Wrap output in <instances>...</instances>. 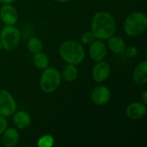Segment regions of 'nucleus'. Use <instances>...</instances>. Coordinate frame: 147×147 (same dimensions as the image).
Wrapping results in <instances>:
<instances>
[{"mask_svg":"<svg viewBox=\"0 0 147 147\" xmlns=\"http://www.w3.org/2000/svg\"><path fill=\"white\" fill-rule=\"evenodd\" d=\"M116 28V21L113 15L107 11H98L92 18L90 31L96 39L104 40L115 34Z\"/></svg>","mask_w":147,"mask_h":147,"instance_id":"obj_1","label":"nucleus"},{"mask_svg":"<svg viewBox=\"0 0 147 147\" xmlns=\"http://www.w3.org/2000/svg\"><path fill=\"white\" fill-rule=\"evenodd\" d=\"M59 53L64 61L74 65L81 64L85 57V51L83 44L74 40H68L61 43Z\"/></svg>","mask_w":147,"mask_h":147,"instance_id":"obj_2","label":"nucleus"},{"mask_svg":"<svg viewBox=\"0 0 147 147\" xmlns=\"http://www.w3.org/2000/svg\"><path fill=\"white\" fill-rule=\"evenodd\" d=\"M147 28V16L144 12L135 11L131 13L124 21L123 29L126 34L135 37L143 34Z\"/></svg>","mask_w":147,"mask_h":147,"instance_id":"obj_3","label":"nucleus"},{"mask_svg":"<svg viewBox=\"0 0 147 147\" xmlns=\"http://www.w3.org/2000/svg\"><path fill=\"white\" fill-rule=\"evenodd\" d=\"M61 79V75L58 69L47 66L40 75V88L44 93H53L59 87Z\"/></svg>","mask_w":147,"mask_h":147,"instance_id":"obj_4","label":"nucleus"},{"mask_svg":"<svg viewBox=\"0 0 147 147\" xmlns=\"http://www.w3.org/2000/svg\"><path fill=\"white\" fill-rule=\"evenodd\" d=\"M3 48L7 52L15 51L21 41V32L15 25H5L0 32Z\"/></svg>","mask_w":147,"mask_h":147,"instance_id":"obj_5","label":"nucleus"},{"mask_svg":"<svg viewBox=\"0 0 147 147\" xmlns=\"http://www.w3.org/2000/svg\"><path fill=\"white\" fill-rule=\"evenodd\" d=\"M16 102L11 93L4 89L0 90V115L9 117L16 111Z\"/></svg>","mask_w":147,"mask_h":147,"instance_id":"obj_6","label":"nucleus"},{"mask_svg":"<svg viewBox=\"0 0 147 147\" xmlns=\"http://www.w3.org/2000/svg\"><path fill=\"white\" fill-rule=\"evenodd\" d=\"M110 73V65L103 60L96 62L92 68V78L98 84L105 82L109 78Z\"/></svg>","mask_w":147,"mask_h":147,"instance_id":"obj_7","label":"nucleus"},{"mask_svg":"<svg viewBox=\"0 0 147 147\" xmlns=\"http://www.w3.org/2000/svg\"><path fill=\"white\" fill-rule=\"evenodd\" d=\"M111 97L110 90L105 85H98L95 87L91 92V100L97 106L106 105Z\"/></svg>","mask_w":147,"mask_h":147,"instance_id":"obj_8","label":"nucleus"},{"mask_svg":"<svg viewBox=\"0 0 147 147\" xmlns=\"http://www.w3.org/2000/svg\"><path fill=\"white\" fill-rule=\"evenodd\" d=\"M89 53L91 59L95 62L102 61L104 60L108 54V47L102 40H95L91 44H90Z\"/></svg>","mask_w":147,"mask_h":147,"instance_id":"obj_9","label":"nucleus"},{"mask_svg":"<svg viewBox=\"0 0 147 147\" xmlns=\"http://www.w3.org/2000/svg\"><path fill=\"white\" fill-rule=\"evenodd\" d=\"M0 18L5 25H15L18 21V12L11 3L3 4L0 8Z\"/></svg>","mask_w":147,"mask_h":147,"instance_id":"obj_10","label":"nucleus"},{"mask_svg":"<svg viewBox=\"0 0 147 147\" xmlns=\"http://www.w3.org/2000/svg\"><path fill=\"white\" fill-rule=\"evenodd\" d=\"M146 104L140 102L130 103L126 109V115L132 120H140L146 115Z\"/></svg>","mask_w":147,"mask_h":147,"instance_id":"obj_11","label":"nucleus"},{"mask_svg":"<svg viewBox=\"0 0 147 147\" xmlns=\"http://www.w3.org/2000/svg\"><path fill=\"white\" fill-rule=\"evenodd\" d=\"M1 136L2 143L6 147L16 146L20 140V134L16 127H7Z\"/></svg>","mask_w":147,"mask_h":147,"instance_id":"obj_12","label":"nucleus"},{"mask_svg":"<svg viewBox=\"0 0 147 147\" xmlns=\"http://www.w3.org/2000/svg\"><path fill=\"white\" fill-rule=\"evenodd\" d=\"M13 123L17 129H26L30 127L32 118L26 111H16L13 114Z\"/></svg>","mask_w":147,"mask_h":147,"instance_id":"obj_13","label":"nucleus"},{"mask_svg":"<svg viewBox=\"0 0 147 147\" xmlns=\"http://www.w3.org/2000/svg\"><path fill=\"white\" fill-rule=\"evenodd\" d=\"M133 80L139 85L146 84L147 82V61H140L135 67L133 73Z\"/></svg>","mask_w":147,"mask_h":147,"instance_id":"obj_14","label":"nucleus"},{"mask_svg":"<svg viewBox=\"0 0 147 147\" xmlns=\"http://www.w3.org/2000/svg\"><path fill=\"white\" fill-rule=\"evenodd\" d=\"M108 47L110 51L116 54L125 53V50L127 48L125 40L121 37L116 36L115 34L108 39Z\"/></svg>","mask_w":147,"mask_h":147,"instance_id":"obj_15","label":"nucleus"},{"mask_svg":"<svg viewBox=\"0 0 147 147\" xmlns=\"http://www.w3.org/2000/svg\"><path fill=\"white\" fill-rule=\"evenodd\" d=\"M60 75H61V78H63L65 81H66L68 83H71V82H74L78 78V71L76 65L67 64L62 69Z\"/></svg>","mask_w":147,"mask_h":147,"instance_id":"obj_16","label":"nucleus"},{"mask_svg":"<svg viewBox=\"0 0 147 147\" xmlns=\"http://www.w3.org/2000/svg\"><path fill=\"white\" fill-rule=\"evenodd\" d=\"M33 64L36 68L40 70L46 69L49 65V59H48L47 55L42 52L34 53V58H33Z\"/></svg>","mask_w":147,"mask_h":147,"instance_id":"obj_17","label":"nucleus"},{"mask_svg":"<svg viewBox=\"0 0 147 147\" xmlns=\"http://www.w3.org/2000/svg\"><path fill=\"white\" fill-rule=\"evenodd\" d=\"M28 49L32 53H36L39 52H41L43 49V43L42 40L37 37H32L28 41Z\"/></svg>","mask_w":147,"mask_h":147,"instance_id":"obj_18","label":"nucleus"},{"mask_svg":"<svg viewBox=\"0 0 147 147\" xmlns=\"http://www.w3.org/2000/svg\"><path fill=\"white\" fill-rule=\"evenodd\" d=\"M54 145V139L50 134H45L40 137L37 141V146L39 147H52Z\"/></svg>","mask_w":147,"mask_h":147,"instance_id":"obj_19","label":"nucleus"},{"mask_svg":"<svg viewBox=\"0 0 147 147\" xmlns=\"http://www.w3.org/2000/svg\"><path fill=\"white\" fill-rule=\"evenodd\" d=\"M95 40H96V37L91 31H85L81 35V41L84 45H90Z\"/></svg>","mask_w":147,"mask_h":147,"instance_id":"obj_20","label":"nucleus"},{"mask_svg":"<svg viewBox=\"0 0 147 147\" xmlns=\"http://www.w3.org/2000/svg\"><path fill=\"white\" fill-rule=\"evenodd\" d=\"M125 53H126V54H127V56L128 58L134 59V58H135V57L138 56V54H139V50H138V48H137L136 47H134V46H130V47H128L127 48H126Z\"/></svg>","mask_w":147,"mask_h":147,"instance_id":"obj_21","label":"nucleus"},{"mask_svg":"<svg viewBox=\"0 0 147 147\" xmlns=\"http://www.w3.org/2000/svg\"><path fill=\"white\" fill-rule=\"evenodd\" d=\"M8 127V121L5 119L4 116L0 115V136L2 135V134L4 132V130Z\"/></svg>","mask_w":147,"mask_h":147,"instance_id":"obj_22","label":"nucleus"},{"mask_svg":"<svg viewBox=\"0 0 147 147\" xmlns=\"http://www.w3.org/2000/svg\"><path fill=\"white\" fill-rule=\"evenodd\" d=\"M141 98H142V102L145 103V104H147V91L145 90L143 91L142 93V96H141Z\"/></svg>","mask_w":147,"mask_h":147,"instance_id":"obj_23","label":"nucleus"},{"mask_svg":"<svg viewBox=\"0 0 147 147\" xmlns=\"http://www.w3.org/2000/svg\"><path fill=\"white\" fill-rule=\"evenodd\" d=\"M14 1H16V0H0V3H2V4H9V3H13Z\"/></svg>","mask_w":147,"mask_h":147,"instance_id":"obj_24","label":"nucleus"},{"mask_svg":"<svg viewBox=\"0 0 147 147\" xmlns=\"http://www.w3.org/2000/svg\"><path fill=\"white\" fill-rule=\"evenodd\" d=\"M59 3H67V2H70V1H72V0H55Z\"/></svg>","mask_w":147,"mask_h":147,"instance_id":"obj_25","label":"nucleus"},{"mask_svg":"<svg viewBox=\"0 0 147 147\" xmlns=\"http://www.w3.org/2000/svg\"><path fill=\"white\" fill-rule=\"evenodd\" d=\"M2 49H3V45H2V42H1V40H0V51H2Z\"/></svg>","mask_w":147,"mask_h":147,"instance_id":"obj_26","label":"nucleus"}]
</instances>
